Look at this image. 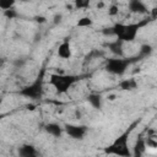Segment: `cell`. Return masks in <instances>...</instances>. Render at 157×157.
Returning <instances> with one entry per match:
<instances>
[{"label": "cell", "mask_w": 157, "mask_h": 157, "mask_svg": "<svg viewBox=\"0 0 157 157\" xmlns=\"http://www.w3.org/2000/svg\"><path fill=\"white\" fill-rule=\"evenodd\" d=\"M137 124V121H135L129 130L124 131L123 134H120L105 150L104 153L107 155H115V156H123V157H130L132 156V152L129 148V135L131 132V130L134 129V126Z\"/></svg>", "instance_id": "obj_1"}, {"label": "cell", "mask_w": 157, "mask_h": 157, "mask_svg": "<svg viewBox=\"0 0 157 157\" xmlns=\"http://www.w3.org/2000/svg\"><path fill=\"white\" fill-rule=\"evenodd\" d=\"M136 61H140V58L137 55L132 56V58H124V56H117V58H110V59H107V63H105V70L109 72V74H113V75H123L128 67L132 64V63H136Z\"/></svg>", "instance_id": "obj_2"}, {"label": "cell", "mask_w": 157, "mask_h": 157, "mask_svg": "<svg viewBox=\"0 0 157 157\" xmlns=\"http://www.w3.org/2000/svg\"><path fill=\"white\" fill-rule=\"evenodd\" d=\"M78 80L76 75H66V74H50L49 75V85L55 88L58 94H64L71 88V86Z\"/></svg>", "instance_id": "obj_3"}, {"label": "cell", "mask_w": 157, "mask_h": 157, "mask_svg": "<svg viewBox=\"0 0 157 157\" xmlns=\"http://www.w3.org/2000/svg\"><path fill=\"white\" fill-rule=\"evenodd\" d=\"M44 75H45V70L42 69L39 71V74L37 75L36 80L32 83L22 87L18 91V93L21 96L28 98V99H39V98H42V96H43V85H44Z\"/></svg>", "instance_id": "obj_4"}, {"label": "cell", "mask_w": 157, "mask_h": 157, "mask_svg": "<svg viewBox=\"0 0 157 157\" xmlns=\"http://www.w3.org/2000/svg\"><path fill=\"white\" fill-rule=\"evenodd\" d=\"M113 28H114V36L118 39L123 42H132L142 27L140 22H135V23H128V25L115 23Z\"/></svg>", "instance_id": "obj_5"}, {"label": "cell", "mask_w": 157, "mask_h": 157, "mask_svg": "<svg viewBox=\"0 0 157 157\" xmlns=\"http://www.w3.org/2000/svg\"><path fill=\"white\" fill-rule=\"evenodd\" d=\"M64 131L74 140H82L87 131L88 128L86 125H75V124H66L64 126Z\"/></svg>", "instance_id": "obj_6"}, {"label": "cell", "mask_w": 157, "mask_h": 157, "mask_svg": "<svg viewBox=\"0 0 157 157\" xmlns=\"http://www.w3.org/2000/svg\"><path fill=\"white\" fill-rule=\"evenodd\" d=\"M146 147H147V145H146V137H144V135L141 134V135L136 139L135 145H134V147H132V156L140 157V156L145 155Z\"/></svg>", "instance_id": "obj_7"}, {"label": "cell", "mask_w": 157, "mask_h": 157, "mask_svg": "<svg viewBox=\"0 0 157 157\" xmlns=\"http://www.w3.org/2000/svg\"><path fill=\"white\" fill-rule=\"evenodd\" d=\"M128 9L132 13H146L147 12V6L142 0H129L128 2Z\"/></svg>", "instance_id": "obj_8"}, {"label": "cell", "mask_w": 157, "mask_h": 157, "mask_svg": "<svg viewBox=\"0 0 157 157\" xmlns=\"http://www.w3.org/2000/svg\"><path fill=\"white\" fill-rule=\"evenodd\" d=\"M71 55H72V52H71L70 40H69V38H65L58 48V56L61 59H70Z\"/></svg>", "instance_id": "obj_9"}, {"label": "cell", "mask_w": 157, "mask_h": 157, "mask_svg": "<svg viewBox=\"0 0 157 157\" xmlns=\"http://www.w3.org/2000/svg\"><path fill=\"white\" fill-rule=\"evenodd\" d=\"M44 130L47 134L54 136V137H60L63 135L64 128H61L58 123H48L44 125Z\"/></svg>", "instance_id": "obj_10"}, {"label": "cell", "mask_w": 157, "mask_h": 157, "mask_svg": "<svg viewBox=\"0 0 157 157\" xmlns=\"http://www.w3.org/2000/svg\"><path fill=\"white\" fill-rule=\"evenodd\" d=\"M123 43H124L123 40L115 39V40H113V42H109V43L107 44V47H108V49H109L114 55H117V56H124Z\"/></svg>", "instance_id": "obj_11"}, {"label": "cell", "mask_w": 157, "mask_h": 157, "mask_svg": "<svg viewBox=\"0 0 157 157\" xmlns=\"http://www.w3.org/2000/svg\"><path fill=\"white\" fill-rule=\"evenodd\" d=\"M18 155L21 157H36L38 155V151L36 150V147L33 145H22L18 148Z\"/></svg>", "instance_id": "obj_12"}, {"label": "cell", "mask_w": 157, "mask_h": 157, "mask_svg": "<svg viewBox=\"0 0 157 157\" xmlns=\"http://www.w3.org/2000/svg\"><path fill=\"white\" fill-rule=\"evenodd\" d=\"M137 86H139V83L134 77L125 78V80L119 82V88L123 90V91H132V90L137 88Z\"/></svg>", "instance_id": "obj_13"}, {"label": "cell", "mask_w": 157, "mask_h": 157, "mask_svg": "<svg viewBox=\"0 0 157 157\" xmlns=\"http://www.w3.org/2000/svg\"><path fill=\"white\" fill-rule=\"evenodd\" d=\"M87 102L94 108V109H101L102 108V96L98 93H91L87 97Z\"/></svg>", "instance_id": "obj_14"}, {"label": "cell", "mask_w": 157, "mask_h": 157, "mask_svg": "<svg viewBox=\"0 0 157 157\" xmlns=\"http://www.w3.org/2000/svg\"><path fill=\"white\" fill-rule=\"evenodd\" d=\"M152 52H153L152 45H150V44H142V45L140 47L139 53H137L136 55L140 58V60H144V59L148 58V56L152 54Z\"/></svg>", "instance_id": "obj_15"}, {"label": "cell", "mask_w": 157, "mask_h": 157, "mask_svg": "<svg viewBox=\"0 0 157 157\" xmlns=\"http://www.w3.org/2000/svg\"><path fill=\"white\" fill-rule=\"evenodd\" d=\"M146 145L150 148H157V134L150 130L146 135Z\"/></svg>", "instance_id": "obj_16"}, {"label": "cell", "mask_w": 157, "mask_h": 157, "mask_svg": "<svg viewBox=\"0 0 157 157\" xmlns=\"http://www.w3.org/2000/svg\"><path fill=\"white\" fill-rule=\"evenodd\" d=\"M92 25H93V21H92V18L88 17V16L81 17V18L77 21V23H76L77 27H91Z\"/></svg>", "instance_id": "obj_17"}, {"label": "cell", "mask_w": 157, "mask_h": 157, "mask_svg": "<svg viewBox=\"0 0 157 157\" xmlns=\"http://www.w3.org/2000/svg\"><path fill=\"white\" fill-rule=\"evenodd\" d=\"M16 0H0V9L2 11L5 10H9V9H12L13 5H15Z\"/></svg>", "instance_id": "obj_18"}, {"label": "cell", "mask_w": 157, "mask_h": 157, "mask_svg": "<svg viewBox=\"0 0 157 157\" xmlns=\"http://www.w3.org/2000/svg\"><path fill=\"white\" fill-rule=\"evenodd\" d=\"M74 4L76 9H88L91 0H74Z\"/></svg>", "instance_id": "obj_19"}, {"label": "cell", "mask_w": 157, "mask_h": 157, "mask_svg": "<svg viewBox=\"0 0 157 157\" xmlns=\"http://www.w3.org/2000/svg\"><path fill=\"white\" fill-rule=\"evenodd\" d=\"M4 16H5V17H7L9 20H13V18H16V17L18 16V13H17V11L12 7V9L5 10V11H4Z\"/></svg>", "instance_id": "obj_20"}, {"label": "cell", "mask_w": 157, "mask_h": 157, "mask_svg": "<svg viewBox=\"0 0 157 157\" xmlns=\"http://www.w3.org/2000/svg\"><path fill=\"white\" fill-rule=\"evenodd\" d=\"M118 12H119V9H118L117 5H110L109 6V9H108V15L109 16H115V15H118Z\"/></svg>", "instance_id": "obj_21"}, {"label": "cell", "mask_w": 157, "mask_h": 157, "mask_svg": "<svg viewBox=\"0 0 157 157\" xmlns=\"http://www.w3.org/2000/svg\"><path fill=\"white\" fill-rule=\"evenodd\" d=\"M102 33H103L104 36H114V28H113V26H112V27H105V28H103V29H102Z\"/></svg>", "instance_id": "obj_22"}, {"label": "cell", "mask_w": 157, "mask_h": 157, "mask_svg": "<svg viewBox=\"0 0 157 157\" xmlns=\"http://www.w3.org/2000/svg\"><path fill=\"white\" fill-rule=\"evenodd\" d=\"M150 17H151L152 21H156V20H157V6H155V7L151 10V12H150Z\"/></svg>", "instance_id": "obj_23"}, {"label": "cell", "mask_w": 157, "mask_h": 157, "mask_svg": "<svg viewBox=\"0 0 157 157\" xmlns=\"http://www.w3.org/2000/svg\"><path fill=\"white\" fill-rule=\"evenodd\" d=\"M45 21H47V18L44 16H37L36 17V22H38V23H44Z\"/></svg>", "instance_id": "obj_24"}, {"label": "cell", "mask_w": 157, "mask_h": 157, "mask_svg": "<svg viewBox=\"0 0 157 157\" xmlns=\"http://www.w3.org/2000/svg\"><path fill=\"white\" fill-rule=\"evenodd\" d=\"M60 20H61V15H56V16L54 17V23H59Z\"/></svg>", "instance_id": "obj_25"}, {"label": "cell", "mask_w": 157, "mask_h": 157, "mask_svg": "<svg viewBox=\"0 0 157 157\" xmlns=\"http://www.w3.org/2000/svg\"><path fill=\"white\" fill-rule=\"evenodd\" d=\"M23 63H25L23 60H17V61H15V64H16V65H20V66H21Z\"/></svg>", "instance_id": "obj_26"}, {"label": "cell", "mask_w": 157, "mask_h": 157, "mask_svg": "<svg viewBox=\"0 0 157 157\" xmlns=\"http://www.w3.org/2000/svg\"><path fill=\"white\" fill-rule=\"evenodd\" d=\"M108 99H109V101H114V99H115V96H114V94H110V96H108Z\"/></svg>", "instance_id": "obj_27"}, {"label": "cell", "mask_w": 157, "mask_h": 157, "mask_svg": "<svg viewBox=\"0 0 157 157\" xmlns=\"http://www.w3.org/2000/svg\"><path fill=\"white\" fill-rule=\"evenodd\" d=\"M97 7H99V9H101V7H103V2H99V4L97 5Z\"/></svg>", "instance_id": "obj_28"}, {"label": "cell", "mask_w": 157, "mask_h": 157, "mask_svg": "<svg viewBox=\"0 0 157 157\" xmlns=\"http://www.w3.org/2000/svg\"><path fill=\"white\" fill-rule=\"evenodd\" d=\"M21 2H29V1H32V0H20Z\"/></svg>", "instance_id": "obj_29"}]
</instances>
